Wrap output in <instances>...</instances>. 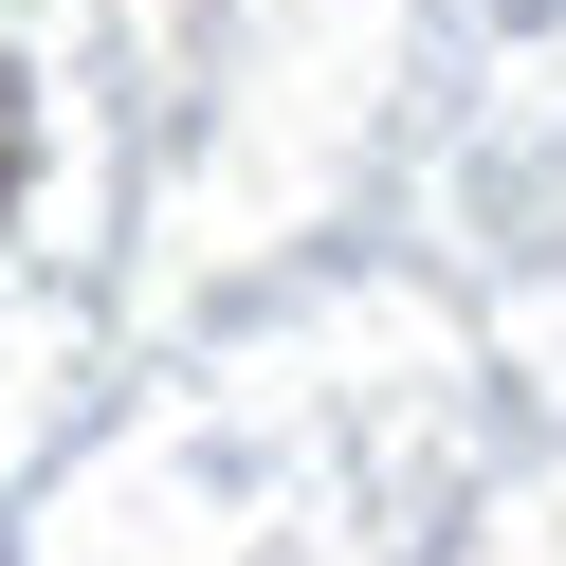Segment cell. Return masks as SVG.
I'll list each match as a JSON object with an SVG mask.
<instances>
[{
	"label": "cell",
	"instance_id": "cell-1",
	"mask_svg": "<svg viewBox=\"0 0 566 566\" xmlns=\"http://www.w3.org/2000/svg\"><path fill=\"white\" fill-rule=\"evenodd\" d=\"M0 184H19V92H0Z\"/></svg>",
	"mask_w": 566,
	"mask_h": 566
}]
</instances>
